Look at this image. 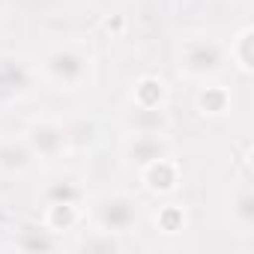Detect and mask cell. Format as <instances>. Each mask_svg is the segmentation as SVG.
I'll use <instances>...</instances> for the list:
<instances>
[{
    "instance_id": "5bb4252c",
    "label": "cell",
    "mask_w": 254,
    "mask_h": 254,
    "mask_svg": "<svg viewBox=\"0 0 254 254\" xmlns=\"http://www.w3.org/2000/svg\"><path fill=\"white\" fill-rule=\"evenodd\" d=\"M81 221H84L81 203H63V200H57V203H45L42 206V224L51 233H57V236L72 233Z\"/></svg>"
},
{
    "instance_id": "8992f818",
    "label": "cell",
    "mask_w": 254,
    "mask_h": 254,
    "mask_svg": "<svg viewBox=\"0 0 254 254\" xmlns=\"http://www.w3.org/2000/svg\"><path fill=\"white\" fill-rule=\"evenodd\" d=\"M171 153H174V144L168 132H126L120 144V156L129 168H144L153 159H162Z\"/></svg>"
},
{
    "instance_id": "5b68a950",
    "label": "cell",
    "mask_w": 254,
    "mask_h": 254,
    "mask_svg": "<svg viewBox=\"0 0 254 254\" xmlns=\"http://www.w3.org/2000/svg\"><path fill=\"white\" fill-rule=\"evenodd\" d=\"M36 87H39V72L33 63H27L18 54L0 57V108L30 99Z\"/></svg>"
},
{
    "instance_id": "ffe728a7",
    "label": "cell",
    "mask_w": 254,
    "mask_h": 254,
    "mask_svg": "<svg viewBox=\"0 0 254 254\" xmlns=\"http://www.w3.org/2000/svg\"><path fill=\"white\" fill-rule=\"evenodd\" d=\"M102 27H105V33H111V36H123L126 18H123V15H108V18L102 21Z\"/></svg>"
},
{
    "instance_id": "d6986e66",
    "label": "cell",
    "mask_w": 254,
    "mask_h": 254,
    "mask_svg": "<svg viewBox=\"0 0 254 254\" xmlns=\"http://www.w3.org/2000/svg\"><path fill=\"white\" fill-rule=\"evenodd\" d=\"M81 248L84 251H117V248H123L120 245V239L114 236V233H105V230H90V236L81 242Z\"/></svg>"
},
{
    "instance_id": "9c48e42d",
    "label": "cell",
    "mask_w": 254,
    "mask_h": 254,
    "mask_svg": "<svg viewBox=\"0 0 254 254\" xmlns=\"http://www.w3.org/2000/svg\"><path fill=\"white\" fill-rule=\"evenodd\" d=\"M36 165L24 135H0V177H21Z\"/></svg>"
},
{
    "instance_id": "6da1fadb",
    "label": "cell",
    "mask_w": 254,
    "mask_h": 254,
    "mask_svg": "<svg viewBox=\"0 0 254 254\" xmlns=\"http://www.w3.org/2000/svg\"><path fill=\"white\" fill-rule=\"evenodd\" d=\"M36 72L39 81L60 93H81L96 81V54L81 39H63L39 57Z\"/></svg>"
},
{
    "instance_id": "ba28073f",
    "label": "cell",
    "mask_w": 254,
    "mask_h": 254,
    "mask_svg": "<svg viewBox=\"0 0 254 254\" xmlns=\"http://www.w3.org/2000/svg\"><path fill=\"white\" fill-rule=\"evenodd\" d=\"M227 224L239 236H251L254 230V191H251L248 177L236 180L227 194Z\"/></svg>"
},
{
    "instance_id": "7c38bea8",
    "label": "cell",
    "mask_w": 254,
    "mask_h": 254,
    "mask_svg": "<svg viewBox=\"0 0 254 254\" xmlns=\"http://www.w3.org/2000/svg\"><path fill=\"white\" fill-rule=\"evenodd\" d=\"M168 102H171V87L165 84V78L141 75V78L132 81L129 105H138V108H168Z\"/></svg>"
},
{
    "instance_id": "8fae6325",
    "label": "cell",
    "mask_w": 254,
    "mask_h": 254,
    "mask_svg": "<svg viewBox=\"0 0 254 254\" xmlns=\"http://www.w3.org/2000/svg\"><path fill=\"white\" fill-rule=\"evenodd\" d=\"M123 132H168L171 129V114L168 108H138L126 105L120 117Z\"/></svg>"
},
{
    "instance_id": "7a4b0ae2",
    "label": "cell",
    "mask_w": 254,
    "mask_h": 254,
    "mask_svg": "<svg viewBox=\"0 0 254 254\" xmlns=\"http://www.w3.org/2000/svg\"><path fill=\"white\" fill-rule=\"evenodd\" d=\"M174 63H177L180 78L203 84V81H212L224 72L227 54H224V45L215 36L194 30V33L180 36V42L174 48Z\"/></svg>"
},
{
    "instance_id": "4fadbf2b",
    "label": "cell",
    "mask_w": 254,
    "mask_h": 254,
    "mask_svg": "<svg viewBox=\"0 0 254 254\" xmlns=\"http://www.w3.org/2000/svg\"><path fill=\"white\" fill-rule=\"evenodd\" d=\"M224 54H227V63H233V69L248 78L254 72V27L251 24H242L233 33V39L224 48Z\"/></svg>"
},
{
    "instance_id": "52a82bcc",
    "label": "cell",
    "mask_w": 254,
    "mask_h": 254,
    "mask_svg": "<svg viewBox=\"0 0 254 254\" xmlns=\"http://www.w3.org/2000/svg\"><path fill=\"white\" fill-rule=\"evenodd\" d=\"M138 183L153 197H174L180 191V186H183V168L171 153V156L153 159L150 165L138 168Z\"/></svg>"
},
{
    "instance_id": "44dd1931",
    "label": "cell",
    "mask_w": 254,
    "mask_h": 254,
    "mask_svg": "<svg viewBox=\"0 0 254 254\" xmlns=\"http://www.w3.org/2000/svg\"><path fill=\"white\" fill-rule=\"evenodd\" d=\"M3 6H6V0H0V12H3Z\"/></svg>"
},
{
    "instance_id": "30bf717a",
    "label": "cell",
    "mask_w": 254,
    "mask_h": 254,
    "mask_svg": "<svg viewBox=\"0 0 254 254\" xmlns=\"http://www.w3.org/2000/svg\"><path fill=\"white\" fill-rule=\"evenodd\" d=\"M233 108V93L230 87L224 84H215V81H203L194 93V111L206 120H221L227 117Z\"/></svg>"
},
{
    "instance_id": "e0dca14e",
    "label": "cell",
    "mask_w": 254,
    "mask_h": 254,
    "mask_svg": "<svg viewBox=\"0 0 254 254\" xmlns=\"http://www.w3.org/2000/svg\"><path fill=\"white\" fill-rule=\"evenodd\" d=\"M153 224H156V230L165 233V236H180V233L189 230V212H186L183 203H177V200H165V203L156 206V212H153Z\"/></svg>"
},
{
    "instance_id": "9a60e30c",
    "label": "cell",
    "mask_w": 254,
    "mask_h": 254,
    "mask_svg": "<svg viewBox=\"0 0 254 254\" xmlns=\"http://www.w3.org/2000/svg\"><path fill=\"white\" fill-rule=\"evenodd\" d=\"M84 197H87V191H84V186L75 174H57L42 186V203H57V200L84 203Z\"/></svg>"
},
{
    "instance_id": "277c9868",
    "label": "cell",
    "mask_w": 254,
    "mask_h": 254,
    "mask_svg": "<svg viewBox=\"0 0 254 254\" xmlns=\"http://www.w3.org/2000/svg\"><path fill=\"white\" fill-rule=\"evenodd\" d=\"M24 141L33 153L36 162L42 165H57L63 162L72 150H69V132H66V123L57 117H36L24 126Z\"/></svg>"
},
{
    "instance_id": "ac0fdd59",
    "label": "cell",
    "mask_w": 254,
    "mask_h": 254,
    "mask_svg": "<svg viewBox=\"0 0 254 254\" xmlns=\"http://www.w3.org/2000/svg\"><path fill=\"white\" fill-rule=\"evenodd\" d=\"M66 132H69V150H90L99 138V126L96 120H69L66 123Z\"/></svg>"
},
{
    "instance_id": "3957f363",
    "label": "cell",
    "mask_w": 254,
    "mask_h": 254,
    "mask_svg": "<svg viewBox=\"0 0 254 254\" xmlns=\"http://www.w3.org/2000/svg\"><path fill=\"white\" fill-rule=\"evenodd\" d=\"M84 218H90V224L96 230H105L114 236H129L141 227V200L132 191H123V189L99 191L90 200Z\"/></svg>"
},
{
    "instance_id": "2e32d148",
    "label": "cell",
    "mask_w": 254,
    "mask_h": 254,
    "mask_svg": "<svg viewBox=\"0 0 254 254\" xmlns=\"http://www.w3.org/2000/svg\"><path fill=\"white\" fill-rule=\"evenodd\" d=\"M12 245H15L18 251H54V248H60L63 242H60L57 233H51V230L39 221V224H21V227L15 230Z\"/></svg>"
}]
</instances>
